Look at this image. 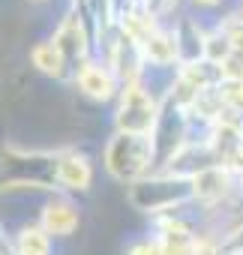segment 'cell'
I'll use <instances>...</instances> for the list:
<instances>
[{"instance_id":"cell-1","label":"cell","mask_w":243,"mask_h":255,"mask_svg":"<svg viewBox=\"0 0 243 255\" xmlns=\"http://www.w3.org/2000/svg\"><path fill=\"white\" fill-rule=\"evenodd\" d=\"M150 162V144L144 135H132V132H120L111 144H108V168L114 177L126 180L135 177L138 171H144Z\"/></svg>"},{"instance_id":"cell-2","label":"cell","mask_w":243,"mask_h":255,"mask_svg":"<svg viewBox=\"0 0 243 255\" xmlns=\"http://www.w3.org/2000/svg\"><path fill=\"white\" fill-rule=\"evenodd\" d=\"M186 195H189V183L186 180H153V183H138L132 189V201L141 210L171 207V204L183 201Z\"/></svg>"},{"instance_id":"cell-3","label":"cell","mask_w":243,"mask_h":255,"mask_svg":"<svg viewBox=\"0 0 243 255\" xmlns=\"http://www.w3.org/2000/svg\"><path fill=\"white\" fill-rule=\"evenodd\" d=\"M123 132H132V135H144L153 123V102L144 90L138 87H129L126 96H123V105H120V114H117Z\"/></svg>"},{"instance_id":"cell-4","label":"cell","mask_w":243,"mask_h":255,"mask_svg":"<svg viewBox=\"0 0 243 255\" xmlns=\"http://www.w3.org/2000/svg\"><path fill=\"white\" fill-rule=\"evenodd\" d=\"M57 180H60L63 186H69V189H87V183H90V168H87L84 159L66 156V159H60V165H57Z\"/></svg>"},{"instance_id":"cell-5","label":"cell","mask_w":243,"mask_h":255,"mask_svg":"<svg viewBox=\"0 0 243 255\" xmlns=\"http://www.w3.org/2000/svg\"><path fill=\"white\" fill-rule=\"evenodd\" d=\"M78 225V213L69 204H51L45 210V228L51 234H69Z\"/></svg>"},{"instance_id":"cell-6","label":"cell","mask_w":243,"mask_h":255,"mask_svg":"<svg viewBox=\"0 0 243 255\" xmlns=\"http://www.w3.org/2000/svg\"><path fill=\"white\" fill-rule=\"evenodd\" d=\"M78 84H81V90H84L87 96H96V99H108V96H111V78H108L102 69H96V66L81 69Z\"/></svg>"},{"instance_id":"cell-7","label":"cell","mask_w":243,"mask_h":255,"mask_svg":"<svg viewBox=\"0 0 243 255\" xmlns=\"http://www.w3.org/2000/svg\"><path fill=\"white\" fill-rule=\"evenodd\" d=\"M225 183H228V177L222 174V168H204L195 177V192L204 198H219L225 192Z\"/></svg>"},{"instance_id":"cell-8","label":"cell","mask_w":243,"mask_h":255,"mask_svg":"<svg viewBox=\"0 0 243 255\" xmlns=\"http://www.w3.org/2000/svg\"><path fill=\"white\" fill-rule=\"evenodd\" d=\"M33 63L45 75H63V54H60L57 45H39V48H33Z\"/></svg>"},{"instance_id":"cell-9","label":"cell","mask_w":243,"mask_h":255,"mask_svg":"<svg viewBox=\"0 0 243 255\" xmlns=\"http://www.w3.org/2000/svg\"><path fill=\"white\" fill-rule=\"evenodd\" d=\"M57 48H60L63 57H78V54L84 51V45H81V27H78L75 21H69V24L60 27V33H57Z\"/></svg>"},{"instance_id":"cell-10","label":"cell","mask_w":243,"mask_h":255,"mask_svg":"<svg viewBox=\"0 0 243 255\" xmlns=\"http://www.w3.org/2000/svg\"><path fill=\"white\" fill-rule=\"evenodd\" d=\"M144 51H147L150 60H156V63H168V60L174 57V42H171L168 36L153 33V36L144 39Z\"/></svg>"},{"instance_id":"cell-11","label":"cell","mask_w":243,"mask_h":255,"mask_svg":"<svg viewBox=\"0 0 243 255\" xmlns=\"http://www.w3.org/2000/svg\"><path fill=\"white\" fill-rule=\"evenodd\" d=\"M18 255H48V240H45V234L36 231V228L21 231V237H18Z\"/></svg>"},{"instance_id":"cell-12","label":"cell","mask_w":243,"mask_h":255,"mask_svg":"<svg viewBox=\"0 0 243 255\" xmlns=\"http://www.w3.org/2000/svg\"><path fill=\"white\" fill-rule=\"evenodd\" d=\"M132 255H165L162 243H144V246H135Z\"/></svg>"},{"instance_id":"cell-13","label":"cell","mask_w":243,"mask_h":255,"mask_svg":"<svg viewBox=\"0 0 243 255\" xmlns=\"http://www.w3.org/2000/svg\"><path fill=\"white\" fill-rule=\"evenodd\" d=\"M201 3H216V0H201Z\"/></svg>"},{"instance_id":"cell-14","label":"cell","mask_w":243,"mask_h":255,"mask_svg":"<svg viewBox=\"0 0 243 255\" xmlns=\"http://www.w3.org/2000/svg\"><path fill=\"white\" fill-rule=\"evenodd\" d=\"M240 255H243V252H240Z\"/></svg>"}]
</instances>
